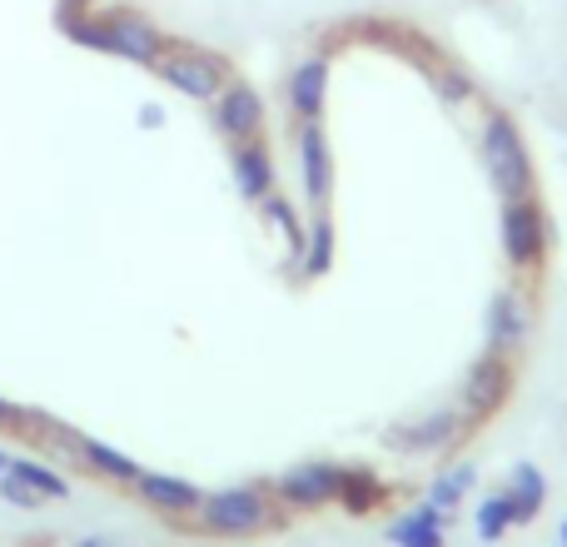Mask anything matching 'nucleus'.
Returning <instances> with one entry per match:
<instances>
[{
  "label": "nucleus",
  "mask_w": 567,
  "mask_h": 547,
  "mask_svg": "<svg viewBox=\"0 0 567 547\" xmlns=\"http://www.w3.org/2000/svg\"><path fill=\"white\" fill-rule=\"evenodd\" d=\"M483 165H488V179L503 199H528L533 189V159L528 145H523L518 125L508 115H493L483 125Z\"/></svg>",
  "instance_id": "1"
},
{
  "label": "nucleus",
  "mask_w": 567,
  "mask_h": 547,
  "mask_svg": "<svg viewBox=\"0 0 567 547\" xmlns=\"http://www.w3.org/2000/svg\"><path fill=\"white\" fill-rule=\"evenodd\" d=\"M155 70L169 90H179V95H189V100H215L219 90L229 85L225 60H219L215 50H195V45H169Z\"/></svg>",
  "instance_id": "2"
},
{
  "label": "nucleus",
  "mask_w": 567,
  "mask_h": 547,
  "mask_svg": "<svg viewBox=\"0 0 567 547\" xmlns=\"http://www.w3.org/2000/svg\"><path fill=\"white\" fill-rule=\"evenodd\" d=\"M199 523L219 538H249L269 523V498L259 488H219V493H205L199 503Z\"/></svg>",
  "instance_id": "3"
},
{
  "label": "nucleus",
  "mask_w": 567,
  "mask_h": 547,
  "mask_svg": "<svg viewBox=\"0 0 567 547\" xmlns=\"http://www.w3.org/2000/svg\"><path fill=\"white\" fill-rule=\"evenodd\" d=\"M105 16V35H110V55L115 60H130V65H159V55L169 50L165 30L145 16V10H130V6H115V10H100Z\"/></svg>",
  "instance_id": "4"
},
{
  "label": "nucleus",
  "mask_w": 567,
  "mask_h": 547,
  "mask_svg": "<svg viewBox=\"0 0 567 547\" xmlns=\"http://www.w3.org/2000/svg\"><path fill=\"white\" fill-rule=\"evenodd\" d=\"M543 249H548L543 205L538 199H508V209H503V255H508V265L513 269L543 265Z\"/></svg>",
  "instance_id": "5"
},
{
  "label": "nucleus",
  "mask_w": 567,
  "mask_h": 547,
  "mask_svg": "<svg viewBox=\"0 0 567 547\" xmlns=\"http://www.w3.org/2000/svg\"><path fill=\"white\" fill-rule=\"evenodd\" d=\"M215 125H219V135H229L235 145L255 140L259 130H265V100H259V90L229 80V85L215 95Z\"/></svg>",
  "instance_id": "6"
},
{
  "label": "nucleus",
  "mask_w": 567,
  "mask_h": 547,
  "mask_svg": "<svg viewBox=\"0 0 567 547\" xmlns=\"http://www.w3.org/2000/svg\"><path fill=\"white\" fill-rule=\"evenodd\" d=\"M508 389H513V369H508V359L493 349L468 369V383H463V409L478 413V419L483 413H498L503 399H508Z\"/></svg>",
  "instance_id": "7"
},
{
  "label": "nucleus",
  "mask_w": 567,
  "mask_h": 547,
  "mask_svg": "<svg viewBox=\"0 0 567 547\" xmlns=\"http://www.w3.org/2000/svg\"><path fill=\"white\" fill-rule=\"evenodd\" d=\"M339 483L343 468H333V463H299L279 478V498L289 508H323V503L339 498Z\"/></svg>",
  "instance_id": "8"
},
{
  "label": "nucleus",
  "mask_w": 567,
  "mask_h": 547,
  "mask_svg": "<svg viewBox=\"0 0 567 547\" xmlns=\"http://www.w3.org/2000/svg\"><path fill=\"white\" fill-rule=\"evenodd\" d=\"M299 175H303V195L309 205H329V189H333V159H329V140H323L319 120H303L299 130Z\"/></svg>",
  "instance_id": "9"
},
{
  "label": "nucleus",
  "mask_w": 567,
  "mask_h": 547,
  "mask_svg": "<svg viewBox=\"0 0 567 547\" xmlns=\"http://www.w3.org/2000/svg\"><path fill=\"white\" fill-rule=\"evenodd\" d=\"M60 438L75 448V458H80V468H90L95 478H105V483H135L140 473V463L130 458V453H120V448H110V443H100V438H90V433H60Z\"/></svg>",
  "instance_id": "10"
},
{
  "label": "nucleus",
  "mask_w": 567,
  "mask_h": 547,
  "mask_svg": "<svg viewBox=\"0 0 567 547\" xmlns=\"http://www.w3.org/2000/svg\"><path fill=\"white\" fill-rule=\"evenodd\" d=\"M135 493L159 513H199V503H205V493L189 478H175V473H140Z\"/></svg>",
  "instance_id": "11"
},
{
  "label": "nucleus",
  "mask_w": 567,
  "mask_h": 547,
  "mask_svg": "<svg viewBox=\"0 0 567 547\" xmlns=\"http://www.w3.org/2000/svg\"><path fill=\"white\" fill-rule=\"evenodd\" d=\"M55 25H60V35H65L70 45H80V50H95V55H110L105 16H100V10H90L85 0H60V10H55Z\"/></svg>",
  "instance_id": "12"
},
{
  "label": "nucleus",
  "mask_w": 567,
  "mask_h": 547,
  "mask_svg": "<svg viewBox=\"0 0 567 547\" xmlns=\"http://www.w3.org/2000/svg\"><path fill=\"white\" fill-rule=\"evenodd\" d=\"M235 189L245 199H255V205L275 195V159H269V149L259 140L235 145Z\"/></svg>",
  "instance_id": "13"
},
{
  "label": "nucleus",
  "mask_w": 567,
  "mask_h": 547,
  "mask_svg": "<svg viewBox=\"0 0 567 547\" xmlns=\"http://www.w3.org/2000/svg\"><path fill=\"white\" fill-rule=\"evenodd\" d=\"M323 95H329V60H323V55L299 60V70H293V80H289L293 115H299V120H319L323 115Z\"/></svg>",
  "instance_id": "14"
},
{
  "label": "nucleus",
  "mask_w": 567,
  "mask_h": 547,
  "mask_svg": "<svg viewBox=\"0 0 567 547\" xmlns=\"http://www.w3.org/2000/svg\"><path fill=\"white\" fill-rule=\"evenodd\" d=\"M523 333H528V313H523L518 293H498L488 309V343L493 349H513V343H523Z\"/></svg>",
  "instance_id": "15"
},
{
  "label": "nucleus",
  "mask_w": 567,
  "mask_h": 547,
  "mask_svg": "<svg viewBox=\"0 0 567 547\" xmlns=\"http://www.w3.org/2000/svg\"><path fill=\"white\" fill-rule=\"evenodd\" d=\"M389 543L399 547H443V533H439V508L433 503H423L419 513H409V518H399L389 528Z\"/></svg>",
  "instance_id": "16"
},
{
  "label": "nucleus",
  "mask_w": 567,
  "mask_h": 547,
  "mask_svg": "<svg viewBox=\"0 0 567 547\" xmlns=\"http://www.w3.org/2000/svg\"><path fill=\"white\" fill-rule=\"evenodd\" d=\"M10 473H16L20 483H30V488H35L45 503H65L70 498V478L50 468L45 458H16V463H10Z\"/></svg>",
  "instance_id": "17"
},
{
  "label": "nucleus",
  "mask_w": 567,
  "mask_h": 547,
  "mask_svg": "<svg viewBox=\"0 0 567 547\" xmlns=\"http://www.w3.org/2000/svg\"><path fill=\"white\" fill-rule=\"evenodd\" d=\"M453 433H458V413H433V419H419L413 429L393 433V443H403V448H443Z\"/></svg>",
  "instance_id": "18"
},
{
  "label": "nucleus",
  "mask_w": 567,
  "mask_h": 547,
  "mask_svg": "<svg viewBox=\"0 0 567 547\" xmlns=\"http://www.w3.org/2000/svg\"><path fill=\"white\" fill-rule=\"evenodd\" d=\"M543 493H548V483H543V473L533 468V463H518V468H513V483H508V498L518 503V523L538 518V508H543Z\"/></svg>",
  "instance_id": "19"
},
{
  "label": "nucleus",
  "mask_w": 567,
  "mask_h": 547,
  "mask_svg": "<svg viewBox=\"0 0 567 547\" xmlns=\"http://www.w3.org/2000/svg\"><path fill=\"white\" fill-rule=\"evenodd\" d=\"M379 493H383L379 473H369V468H343L339 503H343V508H349V513H369L373 503H379Z\"/></svg>",
  "instance_id": "20"
},
{
  "label": "nucleus",
  "mask_w": 567,
  "mask_h": 547,
  "mask_svg": "<svg viewBox=\"0 0 567 547\" xmlns=\"http://www.w3.org/2000/svg\"><path fill=\"white\" fill-rule=\"evenodd\" d=\"M513 523H518V503H513L508 493H498V498H488L478 508V538L483 543H498L503 533L513 528Z\"/></svg>",
  "instance_id": "21"
},
{
  "label": "nucleus",
  "mask_w": 567,
  "mask_h": 547,
  "mask_svg": "<svg viewBox=\"0 0 567 547\" xmlns=\"http://www.w3.org/2000/svg\"><path fill=\"white\" fill-rule=\"evenodd\" d=\"M303 259H309V265H303L309 274H329V265H333V225L323 215L313 219V235L303 239Z\"/></svg>",
  "instance_id": "22"
},
{
  "label": "nucleus",
  "mask_w": 567,
  "mask_h": 547,
  "mask_svg": "<svg viewBox=\"0 0 567 547\" xmlns=\"http://www.w3.org/2000/svg\"><path fill=\"white\" fill-rule=\"evenodd\" d=\"M259 205H265V215L284 229V239H289V255H293V259H303V239H309V235L299 229V219H293V205H289V199L269 195V199H259Z\"/></svg>",
  "instance_id": "23"
},
{
  "label": "nucleus",
  "mask_w": 567,
  "mask_h": 547,
  "mask_svg": "<svg viewBox=\"0 0 567 547\" xmlns=\"http://www.w3.org/2000/svg\"><path fill=\"white\" fill-rule=\"evenodd\" d=\"M468 488H473V468L463 463V468H449L439 483H433V488H429V503L443 513V508H453V503H458Z\"/></svg>",
  "instance_id": "24"
},
{
  "label": "nucleus",
  "mask_w": 567,
  "mask_h": 547,
  "mask_svg": "<svg viewBox=\"0 0 567 547\" xmlns=\"http://www.w3.org/2000/svg\"><path fill=\"white\" fill-rule=\"evenodd\" d=\"M0 503H10V508H20V513H40V493L30 488V483H20L16 473H6V478H0Z\"/></svg>",
  "instance_id": "25"
},
{
  "label": "nucleus",
  "mask_w": 567,
  "mask_h": 547,
  "mask_svg": "<svg viewBox=\"0 0 567 547\" xmlns=\"http://www.w3.org/2000/svg\"><path fill=\"white\" fill-rule=\"evenodd\" d=\"M439 95L449 100V105H468V100H473V80L463 75V70H443V75H439Z\"/></svg>",
  "instance_id": "26"
},
{
  "label": "nucleus",
  "mask_w": 567,
  "mask_h": 547,
  "mask_svg": "<svg viewBox=\"0 0 567 547\" xmlns=\"http://www.w3.org/2000/svg\"><path fill=\"white\" fill-rule=\"evenodd\" d=\"M30 419H35V413H25L20 403H10L6 393H0V429H30Z\"/></svg>",
  "instance_id": "27"
},
{
  "label": "nucleus",
  "mask_w": 567,
  "mask_h": 547,
  "mask_svg": "<svg viewBox=\"0 0 567 547\" xmlns=\"http://www.w3.org/2000/svg\"><path fill=\"white\" fill-rule=\"evenodd\" d=\"M140 125H145V130H159V125H165V110H159V105H140Z\"/></svg>",
  "instance_id": "28"
},
{
  "label": "nucleus",
  "mask_w": 567,
  "mask_h": 547,
  "mask_svg": "<svg viewBox=\"0 0 567 547\" xmlns=\"http://www.w3.org/2000/svg\"><path fill=\"white\" fill-rule=\"evenodd\" d=\"M70 547H120V543L110 538V533H85V538H75Z\"/></svg>",
  "instance_id": "29"
},
{
  "label": "nucleus",
  "mask_w": 567,
  "mask_h": 547,
  "mask_svg": "<svg viewBox=\"0 0 567 547\" xmlns=\"http://www.w3.org/2000/svg\"><path fill=\"white\" fill-rule=\"evenodd\" d=\"M10 463H16V453H10V448H0V478H6V473H10Z\"/></svg>",
  "instance_id": "30"
},
{
  "label": "nucleus",
  "mask_w": 567,
  "mask_h": 547,
  "mask_svg": "<svg viewBox=\"0 0 567 547\" xmlns=\"http://www.w3.org/2000/svg\"><path fill=\"white\" fill-rule=\"evenodd\" d=\"M563 547H567V523H563Z\"/></svg>",
  "instance_id": "31"
}]
</instances>
